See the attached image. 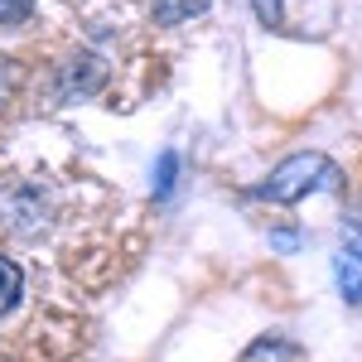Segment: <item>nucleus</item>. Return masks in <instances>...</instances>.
<instances>
[{
    "instance_id": "9",
    "label": "nucleus",
    "mask_w": 362,
    "mask_h": 362,
    "mask_svg": "<svg viewBox=\"0 0 362 362\" xmlns=\"http://www.w3.org/2000/svg\"><path fill=\"white\" fill-rule=\"evenodd\" d=\"M251 10H256V20L266 29H276L285 20V0H251Z\"/></svg>"
},
{
    "instance_id": "3",
    "label": "nucleus",
    "mask_w": 362,
    "mask_h": 362,
    "mask_svg": "<svg viewBox=\"0 0 362 362\" xmlns=\"http://www.w3.org/2000/svg\"><path fill=\"white\" fill-rule=\"evenodd\" d=\"M242 362H300V343L285 334H266L242 353Z\"/></svg>"
},
{
    "instance_id": "11",
    "label": "nucleus",
    "mask_w": 362,
    "mask_h": 362,
    "mask_svg": "<svg viewBox=\"0 0 362 362\" xmlns=\"http://www.w3.org/2000/svg\"><path fill=\"white\" fill-rule=\"evenodd\" d=\"M10 87H15V68H10V58H0V102L10 97Z\"/></svg>"
},
{
    "instance_id": "8",
    "label": "nucleus",
    "mask_w": 362,
    "mask_h": 362,
    "mask_svg": "<svg viewBox=\"0 0 362 362\" xmlns=\"http://www.w3.org/2000/svg\"><path fill=\"white\" fill-rule=\"evenodd\" d=\"M29 15H34V0H0V25H5V29L25 25Z\"/></svg>"
},
{
    "instance_id": "6",
    "label": "nucleus",
    "mask_w": 362,
    "mask_h": 362,
    "mask_svg": "<svg viewBox=\"0 0 362 362\" xmlns=\"http://www.w3.org/2000/svg\"><path fill=\"white\" fill-rule=\"evenodd\" d=\"M334 276H338V290H343V300H348V305H362V276H358V266L338 261Z\"/></svg>"
},
{
    "instance_id": "7",
    "label": "nucleus",
    "mask_w": 362,
    "mask_h": 362,
    "mask_svg": "<svg viewBox=\"0 0 362 362\" xmlns=\"http://www.w3.org/2000/svg\"><path fill=\"white\" fill-rule=\"evenodd\" d=\"M174 174H179V155H174V150H165V155H160V174H155V198H169V194H174Z\"/></svg>"
},
{
    "instance_id": "2",
    "label": "nucleus",
    "mask_w": 362,
    "mask_h": 362,
    "mask_svg": "<svg viewBox=\"0 0 362 362\" xmlns=\"http://www.w3.org/2000/svg\"><path fill=\"white\" fill-rule=\"evenodd\" d=\"M107 78H112L107 58L92 54V49H78V54L58 68L54 92H58V102H83V97H97V92L107 87Z\"/></svg>"
},
{
    "instance_id": "4",
    "label": "nucleus",
    "mask_w": 362,
    "mask_h": 362,
    "mask_svg": "<svg viewBox=\"0 0 362 362\" xmlns=\"http://www.w3.org/2000/svg\"><path fill=\"white\" fill-rule=\"evenodd\" d=\"M208 5L213 0H150V20L174 29V25H184V20H194V15H203Z\"/></svg>"
},
{
    "instance_id": "1",
    "label": "nucleus",
    "mask_w": 362,
    "mask_h": 362,
    "mask_svg": "<svg viewBox=\"0 0 362 362\" xmlns=\"http://www.w3.org/2000/svg\"><path fill=\"white\" fill-rule=\"evenodd\" d=\"M319 189L338 194V189H343V169H338L329 155H319V150H300V155L280 160V165L266 174V184H256V198L290 208V203L319 194Z\"/></svg>"
},
{
    "instance_id": "5",
    "label": "nucleus",
    "mask_w": 362,
    "mask_h": 362,
    "mask_svg": "<svg viewBox=\"0 0 362 362\" xmlns=\"http://www.w3.org/2000/svg\"><path fill=\"white\" fill-rule=\"evenodd\" d=\"M20 285H25L20 266H15L10 256H0V314H10V309H15V300H20Z\"/></svg>"
},
{
    "instance_id": "10",
    "label": "nucleus",
    "mask_w": 362,
    "mask_h": 362,
    "mask_svg": "<svg viewBox=\"0 0 362 362\" xmlns=\"http://www.w3.org/2000/svg\"><path fill=\"white\" fill-rule=\"evenodd\" d=\"M343 247H348V256H358V261H362V218L343 227Z\"/></svg>"
}]
</instances>
